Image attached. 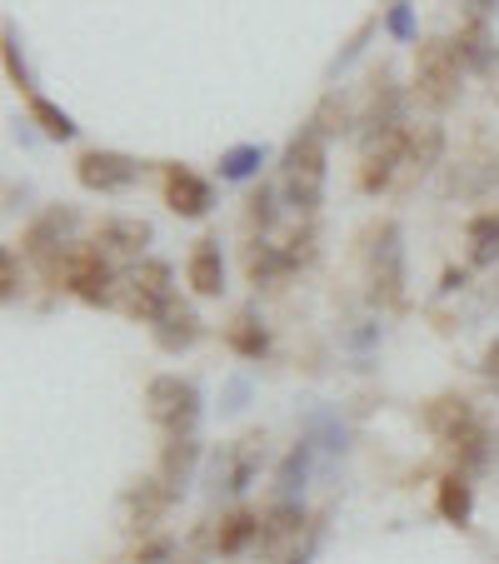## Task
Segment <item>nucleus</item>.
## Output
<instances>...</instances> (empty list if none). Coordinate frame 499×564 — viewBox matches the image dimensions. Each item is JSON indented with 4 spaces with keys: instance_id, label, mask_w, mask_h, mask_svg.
I'll list each match as a JSON object with an SVG mask.
<instances>
[{
    "instance_id": "1",
    "label": "nucleus",
    "mask_w": 499,
    "mask_h": 564,
    "mask_svg": "<svg viewBox=\"0 0 499 564\" xmlns=\"http://www.w3.org/2000/svg\"><path fill=\"white\" fill-rule=\"evenodd\" d=\"M280 175H285V200L295 205L300 215H315L319 200H325V135H319L310 120L300 126V135L285 145Z\"/></svg>"
},
{
    "instance_id": "2",
    "label": "nucleus",
    "mask_w": 499,
    "mask_h": 564,
    "mask_svg": "<svg viewBox=\"0 0 499 564\" xmlns=\"http://www.w3.org/2000/svg\"><path fill=\"white\" fill-rule=\"evenodd\" d=\"M459 75H465V61H459L455 41H420V55H414V90L425 106H449L459 96Z\"/></svg>"
},
{
    "instance_id": "3",
    "label": "nucleus",
    "mask_w": 499,
    "mask_h": 564,
    "mask_svg": "<svg viewBox=\"0 0 499 564\" xmlns=\"http://www.w3.org/2000/svg\"><path fill=\"white\" fill-rule=\"evenodd\" d=\"M145 405L160 430H171V440H191L195 420H200V390L181 375H155L145 390Z\"/></svg>"
},
{
    "instance_id": "4",
    "label": "nucleus",
    "mask_w": 499,
    "mask_h": 564,
    "mask_svg": "<svg viewBox=\"0 0 499 564\" xmlns=\"http://www.w3.org/2000/svg\"><path fill=\"white\" fill-rule=\"evenodd\" d=\"M171 280H175V270L165 265V260H140V265H130V275L120 280V310L126 315H135V319H150L155 325L160 319V310L175 300V290H171Z\"/></svg>"
},
{
    "instance_id": "5",
    "label": "nucleus",
    "mask_w": 499,
    "mask_h": 564,
    "mask_svg": "<svg viewBox=\"0 0 499 564\" xmlns=\"http://www.w3.org/2000/svg\"><path fill=\"white\" fill-rule=\"evenodd\" d=\"M370 295L375 305L394 310L404 305V246H400V225H380L370 246Z\"/></svg>"
},
{
    "instance_id": "6",
    "label": "nucleus",
    "mask_w": 499,
    "mask_h": 564,
    "mask_svg": "<svg viewBox=\"0 0 499 564\" xmlns=\"http://www.w3.org/2000/svg\"><path fill=\"white\" fill-rule=\"evenodd\" d=\"M65 285L86 300V305H116V295H120L116 290L120 280L100 250H75V256H65Z\"/></svg>"
},
{
    "instance_id": "7",
    "label": "nucleus",
    "mask_w": 499,
    "mask_h": 564,
    "mask_svg": "<svg viewBox=\"0 0 499 564\" xmlns=\"http://www.w3.org/2000/svg\"><path fill=\"white\" fill-rule=\"evenodd\" d=\"M75 175L86 191H100V195H116V191H130L140 181V160L120 155V150H86L75 160Z\"/></svg>"
},
{
    "instance_id": "8",
    "label": "nucleus",
    "mask_w": 499,
    "mask_h": 564,
    "mask_svg": "<svg viewBox=\"0 0 499 564\" xmlns=\"http://www.w3.org/2000/svg\"><path fill=\"white\" fill-rule=\"evenodd\" d=\"M75 225H80V215L55 205V210H45L41 220L25 230V250H31V256H41L51 270H61V256H65V246H70Z\"/></svg>"
},
{
    "instance_id": "9",
    "label": "nucleus",
    "mask_w": 499,
    "mask_h": 564,
    "mask_svg": "<svg viewBox=\"0 0 499 564\" xmlns=\"http://www.w3.org/2000/svg\"><path fill=\"white\" fill-rule=\"evenodd\" d=\"M260 440L250 435V440H240L235 449H220L215 455V465H210V485L215 490H225V495H240V490H250V479H256V469H260Z\"/></svg>"
},
{
    "instance_id": "10",
    "label": "nucleus",
    "mask_w": 499,
    "mask_h": 564,
    "mask_svg": "<svg viewBox=\"0 0 499 564\" xmlns=\"http://www.w3.org/2000/svg\"><path fill=\"white\" fill-rule=\"evenodd\" d=\"M404 140H410V130H390V135L370 140L365 145V165H360V191H384V185L394 181V171L404 165Z\"/></svg>"
},
{
    "instance_id": "11",
    "label": "nucleus",
    "mask_w": 499,
    "mask_h": 564,
    "mask_svg": "<svg viewBox=\"0 0 499 564\" xmlns=\"http://www.w3.org/2000/svg\"><path fill=\"white\" fill-rule=\"evenodd\" d=\"M425 425L435 430L445 445H465V440H475L479 435V420H475V410H469V400H459V394H440V400H430V410H425Z\"/></svg>"
},
{
    "instance_id": "12",
    "label": "nucleus",
    "mask_w": 499,
    "mask_h": 564,
    "mask_svg": "<svg viewBox=\"0 0 499 564\" xmlns=\"http://www.w3.org/2000/svg\"><path fill=\"white\" fill-rule=\"evenodd\" d=\"M165 205H171L175 215H185V220H200L215 205L210 181H200V175L185 171V165H171V175H165Z\"/></svg>"
},
{
    "instance_id": "13",
    "label": "nucleus",
    "mask_w": 499,
    "mask_h": 564,
    "mask_svg": "<svg viewBox=\"0 0 499 564\" xmlns=\"http://www.w3.org/2000/svg\"><path fill=\"white\" fill-rule=\"evenodd\" d=\"M195 340H200V315H195L185 300H171L155 319V345L160 350H171V355H181V350H191Z\"/></svg>"
},
{
    "instance_id": "14",
    "label": "nucleus",
    "mask_w": 499,
    "mask_h": 564,
    "mask_svg": "<svg viewBox=\"0 0 499 564\" xmlns=\"http://www.w3.org/2000/svg\"><path fill=\"white\" fill-rule=\"evenodd\" d=\"M171 500H175V490L165 485V479H140L135 490H126V514H130V524L135 530H150V524L160 520V514L171 510Z\"/></svg>"
},
{
    "instance_id": "15",
    "label": "nucleus",
    "mask_w": 499,
    "mask_h": 564,
    "mask_svg": "<svg viewBox=\"0 0 499 564\" xmlns=\"http://www.w3.org/2000/svg\"><path fill=\"white\" fill-rule=\"evenodd\" d=\"M150 246V225L145 220H106L96 235L100 256H140Z\"/></svg>"
},
{
    "instance_id": "16",
    "label": "nucleus",
    "mask_w": 499,
    "mask_h": 564,
    "mask_svg": "<svg viewBox=\"0 0 499 564\" xmlns=\"http://www.w3.org/2000/svg\"><path fill=\"white\" fill-rule=\"evenodd\" d=\"M300 524H305V505H300V500H280L275 510L260 520V550L275 554L290 534H300Z\"/></svg>"
},
{
    "instance_id": "17",
    "label": "nucleus",
    "mask_w": 499,
    "mask_h": 564,
    "mask_svg": "<svg viewBox=\"0 0 499 564\" xmlns=\"http://www.w3.org/2000/svg\"><path fill=\"white\" fill-rule=\"evenodd\" d=\"M185 280H191L195 295H220L225 290V260H220V250H215V240H205V246L191 256Z\"/></svg>"
},
{
    "instance_id": "18",
    "label": "nucleus",
    "mask_w": 499,
    "mask_h": 564,
    "mask_svg": "<svg viewBox=\"0 0 499 564\" xmlns=\"http://www.w3.org/2000/svg\"><path fill=\"white\" fill-rule=\"evenodd\" d=\"M290 256L280 246H265V240H256V246L245 250V275H250V285H275L280 275H290Z\"/></svg>"
},
{
    "instance_id": "19",
    "label": "nucleus",
    "mask_w": 499,
    "mask_h": 564,
    "mask_svg": "<svg viewBox=\"0 0 499 564\" xmlns=\"http://www.w3.org/2000/svg\"><path fill=\"white\" fill-rule=\"evenodd\" d=\"M195 459H200V445H195V440H171V445H165V455H160V479L181 495L185 485H191Z\"/></svg>"
},
{
    "instance_id": "20",
    "label": "nucleus",
    "mask_w": 499,
    "mask_h": 564,
    "mask_svg": "<svg viewBox=\"0 0 499 564\" xmlns=\"http://www.w3.org/2000/svg\"><path fill=\"white\" fill-rule=\"evenodd\" d=\"M440 514H445L449 524H469V514H475V490H469L465 475L440 479Z\"/></svg>"
},
{
    "instance_id": "21",
    "label": "nucleus",
    "mask_w": 499,
    "mask_h": 564,
    "mask_svg": "<svg viewBox=\"0 0 499 564\" xmlns=\"http://www.w3.org/2000/svg\"><path fill=\"white\" fill-rule=\"evenodd\" d=\"M499 260V215L469 220V265H495Z\"/></svg>"
},
{
    "instance_id": "22",
    "label": "nucleus",
    "mask_w": 499,
    "mask_h": 564,
    "mask_svg": "<svg viewBox=\"0 0 499 564\" xmlns=\"http://www.w3.org/2000/svg\"><path fill=\"white\" fill-rule=\"evenodd\" d=\"M440 150H445V130H440V126H420V130H410V140H404V165L430 171V165L440 160Z\"/></svg>"
},
{
    "instance_id": "23",
    "label": "nucleus",
    "mask_w": 499,
    "mask_h": 564,
    "mask_svg": "<svg viewBox=\"0 0 499 564\" xmlns=\"http://www.w3.org/2000/svg\"><path fill=\"white\" fill-rule=\"evenodd\" d=\"M220 554H240L245 544H260V514H250V510H235L230 520L220 524Z\"/></svg>"
},
{
    "instance_id": "24",
    "label": "nucleus",
    "mask_w": 499,
    "mask_h": 564,
    "mask_svg": "<svg viewBox=\"0 0 499 564\" xmlns=\"http://www.w3.org/2000/svg\"><path fill=\"white\" fill-rule=\"evenodd\" d=\"M310 459H315V440H305V445L290 449V459L280 465V475H275L280 500H295V490L305 485V475H310Z\"/></svg>"
},
{
    "instance_id": "25",
    "label": "nucleus",
    "mask_w": 499,
    "mask_h": 564,
    "mask_svg": "<svg viewBox=\"0 0 499 564\" xmlns=\"http://www.w3.org/2000/svg\"><path fill=\"white\" fill-rule=\"evenodd\" d=\"M230 350L245 355V360H260V355L270 350V335L260 330V319L250 315V310H245V315L230 325Z\"/></svg>"
},
{
    "instance_id": "26",
    "label": "nucleus",
    "mask_w": 499,
    "mask_h": 564,
    "mask_svg": "<svg viewBox=\"0 0 499 564\" xmlns=\"http://www.w3.org/2000/svg\"><path fill=\"white\" fill-rule=\"evenodd\" d=\"M265 165V145H235L220 155V175L225 181H250Z\"/></svg>"
},
{
    "instance_id": "27",
    "label": "nucleus",
    "mask_w": 499,
    "mask_h": 564,
    "mask_svg": "<svg viewBox=\"0 0 499 564\" xmlns=\"http://www.w3.org/2000/svg\"><path fill=\"white\" fill-rule=\"evenodd\" d=\"M31 120H35V126H41L51 140H70V135H75V120L65 116L61 106H51L45 96H31Z\"/></svg>"
},
{
    "instance_id": "28",
    "label": "nucleus",
    "mask_w": 499,
    "mask_h": 564,
    "mask_svg": "<svg viewBox=\"0 0 499 564\" xmlns=\"http://www.w3.org/2000/svg\"><path fill=\"white\" fill-rule=\"evenodd\" d=\"M455 51H459V61L465 65H479V70H489V35H485V25H469L465 35L455 41Z\"/></svg>"
},
{
    "instance_id": "29",
    "label": "nucleus",
    "mask_w": 499,
    "mask_h": 564,
    "mask_svg": "<svg viewBox=\"0 0 499 564\" xmlns=\"http://www.w3.org/2000/svg\"><path fill=\"white\" fill-rule=\"evenodd\" d=\"M310 126H315L325 140H329V135H340V130H345V106H340L335 96H325V100H319V110L310 116Z\"/></svg>"
},
{
    "instance_id": "30",
    "label": "nucleus",
    "mask_w": 499,
    "mask_h": 564,
    "mask_svg": "<svg viewBox=\"0 0 499 564\" xmlns=\"http://www.w3.org/2000/svg\"><path fill=\"white\" fill-rule=\"evenodd\" d=\"M6 70H11V80L21 90H31V70H25V61H21V41H15V31H6Z\"/></svg>"
},
{
    "instance_id": "31",
    "label": "nucleus",
    "mask_w": 499,
    "mask_h": 564,
    "mask_svg": "<svg viewBox=\"0 0 499 564\" xmlns=\"http://www.w3.org/2000/svg\"><path fill=\"white\" fill-rule=\"evenodd\" d=\"M250 220H256L260 230H270V225H275V191H270V185H260V191L250 195Z\"/></svg>"
},
{
    "instance_id": "32",
    "label": "nucleus",
    "mask_w": 499,
    "mask_h": 564,
    "mask_svg": "<svg viewBox=\"0 0 499 564\" xmlns=\"http://www.w3.org/2000/svg\"><path fill=\"white\" fill-rule=\"evenodd\" d=\"M384 25H390L394 41H414V15L410 6H390V15H384Z\"/></svg>"
},
{
    "instance_id": "33",
    "label": "nucleus",
    "mask_w": 499,
    "mask_h": 564,
    "mask_svg": "<svg viewBox=\"0 0 499 564\" xmlns=\"http://www.w3.org/2000/svg\"><path fill=\"white\" fill-rule=\"evenodd\" d=\"M245 400H250V380H230V390H225L220 410H225V415H235V410H245Z\"/></svg>"
},
{
    "instance_id": "34",
    "label": "nucleus",
    "mask_w": 499,
    "mask_h": 564,
    "mask_svg": "<svg viewBox=\"0 0 499 564\" xmlns=\"http://www.w3.org/2000/svg\"><path fill=\"white\" fill-rule=\"evenodd\" d=\"M165 560H171V540H150L140 550V564H165Z\"/></svg>"
},
{
    "instance_id": "35",
    "label": "nucleus",
    "mask_w": 499,
    "mask_h": 564,
    "mask_svg": "<svg viewBox=\"0 0 499 564\" xmlns=\"http://www.w3.org/2000/svg\"><path fill=\"white\" fill-rule=\"evenodd\" d=\"M485 375H489V380L499 384V340H495V345H489V350H485Z\"/></svg>"
},
{
    "instance_id": "36",
    "label": "nucleus",
    "mask_w": 499,
    "mask_h": 564,
    "mask_svg": "<svg viewBox=\"0 0 499 564\" xmlns=\"http://www.w3.org/2000/svg\"><path fill=\"white\" fill-rule=\"evenodd\" d=\"M459 285H465V270H445V285L440 290H459Z\"/></svg>"
},
{
    "instance_id": "37",
    "label": "nucleus",
    "mask_w": 499,
    "mask_h": 564,
    "mask_svg": "<svg viewBox=\"0 0 499 564\" xmlns=\"http://www.w3.org/2000/svg\"><path fill=\"white\" fill-rule=\"evenodd\" d=\"M465 6H469V11H475V15H489V11H495V6H499V0H465Z\"/></svg>"
}]
</instances>
